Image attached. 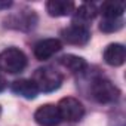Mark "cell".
<instances>
[{"label": "cell", "mask_w": 126, "mask_h": 126, "mask_svg": "<svg viewBox=\"0 0 126 126\" xmlns=\"http://www.w3.org/2000/svg\"><path fill=\"white\" fill-rule=\"evenodd\" d=\"M31 80L36 83L39 92L42 91L45 94H50V92H55L56 89L61 88L62 74L52 67H40L34 71Z\"/></svg>", "instance_id": "cell-1"}, {"label": "cell", "mask_w": 126, "mask_h": 126, "mask_svg": "<svg viewBox=\"0 0 126 126\" xmlns=\"http://www.w3.org/2000/svg\"><path fill=\"white\" fill-rule=\"evenodd\" d=\"M91 94L92 98L99 104H111L120 98V89L105 77H98L92 82Z\"/></svg>", "instance_id": "cell-2"}, {"label": "cell", "mask_w": 126, "mask_h": 126, "mask_svg": "<svg viewBox=\"0 0 126 126\" xmlns=\"http://www.w3.org/2000/svg\"><path fill=\"white\" fill-rule=\"evenodd\" d=\"M27 55L18 47H8L0 52V67L6 73L16 74L27 67Z\"/></svg>", "instance_id": "cell-3"}, {"label": "cell", "mask_w": 126, "mask_h": 126, "mask_svg": "<svg viewBox=\"0 0 126 126\" xmlns=\"http://www.w3.org/2000/svg\"><path fill=\"white\" fill-rule=\"evenodd\" d=\"M61 119L67 120V122H79L83 116H85V107L83 104L74 98V96H65L61 98L59 102L56 104Z\"/></svg>", "instance_id": "cell-4"}, {"label": "cell", "mask_w": 126, "mask_h": 126, "mask_svg": "<svg viewBox=\"0 0 126 126\" xmlns=\"http://www.w3.org/2000/svg\"><path fill=\"white\" fill-rule=\"evenodd\" d=\"M61 37L64 42L76 46H85L91 40V30L85 24L73 22L71 25L61 30Z\"/></svg>", "instance_id": "cell-5"}, {"label": "cell", "mask_w": 126, "mask_h": 126, "mask_svg": "<svg viewBox=\"0 0 126 126\" xmlns=\"http://www.w3.org/2000/svg\"><path fill=\"white\" fill-rule=\"evenodd\" d=\"M37 15L34 11L30 9H24L22 12H16L14 15H11L5 22V27L8 28H14V30H21V31H30L37 25Z\"/></svg>", "instance_id": "cell-6"}, {"label": "cell", "mask_w": 126, "mask_h": 126, "mask_svg": "<svg viewBox=\"0 0 126 126\" xmlns=\"http://www.w3.org/2000/svg\"><path fill=\"white\" fill-rule=\"evenodd\" d=\"M34 120L39 126H58L62 119L55 104H43L34 111Z\"/></svg>", "instance_id": "cell-7"}, {"label": "cell", "mask_w": 126, "mask_h": 126, "mask_svg": "<svg viewBox=\"0 0 126 126\" xmlns=\"http://www.w3.org/2000/svg\"><path fill=\"white\" fill-rule=\"evenodd\" d=\"M62 49V43L59 39H43L34 45L33 53L39 61H46L52 58L55 53H58Z\"/></svg>", "instance_id": "cell-8"}, {"label": "cell", "mask_w": 126, "mask_h": 126, "mask_svg": "<svg viewBox=\"0 0 126 126\" xmlns=\"http://www.w3.org/2000/svg\"><path fill=\"white\" fill-rule=\"evenodd\" d=\"M126 59V49L120 43H111L104 50V61L111 67H120L125 64Z\"/></svg>", "instance_id": "cell-9"}, {"label": "cell", "mask_w": 126, "mask_h": 126, "mask_svg": "<svg viewBox=\"0 0 126 126\" xmlns=\"http://www.w3.org/2000/svg\"><path fill=\"white\" fill-rule=\"evenodd\" d=\"M11 89H12L14 94H16V95H19V96H22L25 99H34L39 95V89H37L36 83L31 79L15 80V82H12Z\"/></svg>", "instance_id": "cell-10"}, {"label": "cell", "mask_w": 126, "mask_h": 126, "mask_svg": "<svg viewBox=\"0 0 126 126\" xmlns=\"http://www.w3.org/2000/svg\"><path fill=\"white\" fill-rule=\"evenodd\" d=\"M76 5L67 0H49L46 3V11L50 16L59 18V16H68L74 12Z\"/></svg>", "instance_id": "cell-11"}, {"label": "cell", "mask_w": 126, "mask_h": 126, "mask_svg": "<svg viewBox=\"0 0 126 126\" xmlns=\"http://www.w3.org/2000/svg\"><path fill=\"white\" fill-rule=\"evenodd\" d=\"M59 64L67 68L70 73H83L88 68V62L85 58L73 55V53H67V55H62L59 58Z\"/></svg>", "instance_id": "cell-12"}, {"label": "cell", "mask_w": 126, "mask_h": 126, "mask_svg": "<svg viewBox=\"0 0 126 126\" xmlns=\"http://www.w3.org/2000/svg\"><path fill=\"white\" fill-rule=\"evenodd\" d=\"M96 15H98V8H96L94 3H83V5H80V6L76 9V12H74L76 21H79V24L89 22V21H92ZM85 25H86V24H85Z\"/></svg>", "instance_id": "cell-13"}, {"label": "cell", "mask_w": 126, "mask_h": 126, "mask_svg": "<svg viewBox=\"0 0 126 126\" xmlns=\"http://www.w3.org/2000/svg\"><path fill=\"white\" fill-rule=\"evenodd\" d=\"M125 12V3L122 2H104L101 14L104 18H122Z\"/></svg>", "instance_id": "cell-14"}, {"label": "cell", "mask_w": 126, "mask_h": 126, "mask_svg": "<svg viewBox=\"0 0 126 126\" xmlns=\"http://www.w3.org/2000/svg\"><path fill=\"white\" fill-rule=\"evenodd\" d=\"M123 27V18H104L99 24L102 33H116Z\"/></svg>", "instance_id": "cell-15"}, {"label": "cell", "mask_w": 126, "mask_h": 126, "mask_svg": "<svg viewBox=\"0 0 126 126\" xmlns=\"http://www.w3.org/2000/svg\"><path fill=\"white\" fill-rule=\"evenodd\" d=\"M14 3L11 2V0H0V11H6L12 6Z\"/></svg>", "instance_id": "cell-16"}, {"label": "cell", "mask_w": 126, "mask_h": 126, "mask_svg": "<svg viewBox=\"0 0 126 126\" xmlns=\"http://www.w3.org/2000/svg\"><path fill=\"white\" fill-rule=\"evenodd\" d=\"M5 88H6V80L3 77H0V92L5 91Z\"/></svg>", "instance_id": "cell-17"}, {"label": "cell", "mask_w": 126, "mask_h": 126, "mask_svg": "<svg viewBox=\"0 0 126 126\" xmlns=\"http://www.w3.org/2000/svg\"><path fill=\"white\" fill-rule=\"evenodd\" d=\"M0 116H2V105H0Z\"/></svg>", "instance_id": "cell-18"}]
</instances>
